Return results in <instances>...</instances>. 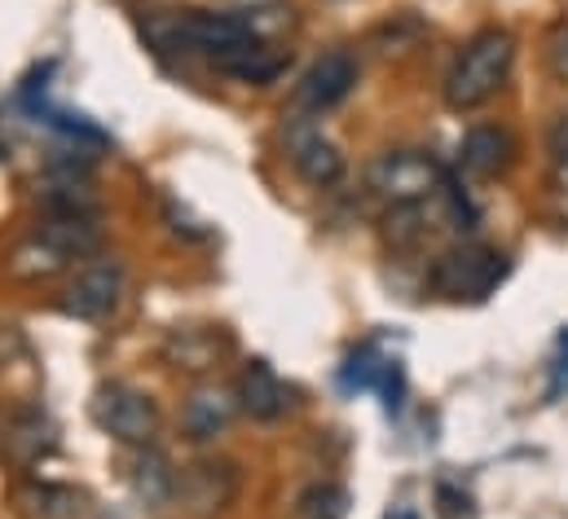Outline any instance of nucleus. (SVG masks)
<instances>
[{
    "mask_svg": "<svg viewBox=\"0 0 568 519\" xmlns=\"http://www.w3.org/2000/svg\"><path fill=\"white\" fill-rule=\"evenodd\" d=\"M547 67H551L556 80L568 84V22H560V27L551 31V40H547Z\"/></svg>",
    "mask_w": 568,
    "mask_h": 519,
    "instance_id": "4be33fe9",
    "label": "nucleus"
},
{
    "mask_svg": "<svg viewBox=\"0 0 568 519\" xmlns=\"http://www.w3.org/2000/svg\"><path fill=\"white\" fill-rule=\"evenodd\" d=\"M511 273V260L485 243H454L449 252L427 264V291L449 304H480L489 299Z\"/></svg>",
    "mask_w": 568,
    "mask_h": 519,
    "instance_id": "f03ea898",
    "label": "nucleus"
},
{
    "mask_svg": "<svg viewBox=\"0 0 568 519\" xmlns=\"http://www.w3.org/2000/svg\"><path fill=\"white\" fill-rule=\"evenodd\" d=\"M384 357H379V348H357L348 362H344V370H339V384L353 391V388H371V384H379L384 379Z\"/></svg>",
    "mask_w": 568,
    "mask_h": 519,
    "instance_id": "aec40b11",
    "label": "nucleus"
},
{
    "mask_svg": "<svg viewBox=\"0 0 568 519\" xmlns=\"http://www.w3.org/2000/svg\"><path fill=\"white\" fill-rule=\"evenodd\" d=\"M384 247L393 252V256H410V252H419L427 238V216H424V203H393L388 212H384Z\"/></svg>",
    "mask_w": 568,
    "mask_h": 519,
    "instance_id": "f3484780",
    "label": "nucleus"
},
{
    "mask_svg": "<svg viewBox=\"0 0 568 519\" xmlns=\"http://www.w3.org/2000/svg\"><path fill=\"white\" fill-rule=\"evenodd\" d=\"M124 299V264L111 256H98V260H84L75 268V277L67 282L58 308L75 322H102L120 308Z\"/></svg>",
    "mask_w": 568,
    "mask_h": 519,
    "instance_id": "423d86ee",
    "label": "nucleus"
},
{
    "mask_svg": "<svg viewBox=\"0 0 568 519\" xmlns=\"http://www.w3.org/2000/svg\"><path fill=\"white\" fill-rule=\"evenodd\" d=\"M353 89H357V58L344 53V49H335V53L317 58L304 71V80L295 84V98L291 102H295L300 115H326L339 102H348Z\"/></svg>",
    "mask_w": 568,
    "mask_h": 519,
    "instance_id": "0eeeda50",
    "label": "nucleus"
},
{
    "mask_svg": "<svg viewBox=\"0 0 568 519\" xmlns=\"http://www.w3.org/2000/svg\"><path fill=\"white\" fill-rule=\"evenodd\" d=\"M234 13L252 27V35H261V40H270V44L295 27V13H291V4H283V0H247V4H239Z\"/></svg>",
    "mask_w": 568,
    "mask_h": 519,
    "instance_id": "a211bd4d",
    "label": "nucleus"
},
{
    "mask_svg": "<svg viewBox=\"0 0 568 519\" xmlns=\"http://www.w3.org/2000/svg\"><path fill=\"white\" fill-rule=\"evenodd\" d=\"M230 353V335L221 326H181L163 344V362L176 375H207Z\"/></svg>",
    "mask_w": 568,
    "mask_h": 519,
    "instance_id": "9d476101",
    "label": "nucleus"
},
{
    "mask_svg": "<svg viewBox=\"0 0 568 519\" xmlns=\"http://www.w3.org/2000/svg\"><path fill=\"white\" fill-rule=\"evenodd\" d=\"M133 493L142 498L150 511L168 507L172 493H176V471H172V462H168L154 445L138 449V462H133Z\"/></svg>",
    "mask_w": 568,
    "mask_h": 519,
    "instance_id": "dca6fc26",
    "label": "nucleus"
},
{
    "mask_svg": "<svg viewBox=\"0 0 568 519\" xmlns=\"http://www.w3.org/2000/svg\"><path fill=\"white\" fill-rule=\"evenodd\" d=\"M516 163V136L498 124H476L458 141V167L471 181H494Z\"/></svg>",
    "mask_w": 568,
    "mask_h": 519,
    "instance_id": "9b49d317",
    "label": "nucleus"
},
{
    "mask_svg": "<svg viewBox=\"0 0 568 519\" xmlns=\"http://www.w3.org/2000/svg\"><path fill=\"white\" fill-rule=\"evenodd\" d=\"M511 62H516V35L507 27L476 31L458 49V58L445 75V106L449 111H476V106L494 102L511 75Z\"/></svg>",
    "mask_w": 568,
    "mask_h": 519,
    "instance_id": "f257e3e1",
    "label": "nucleus"
},
{
    "mask_svg": "<svg viewBox=\"0 0 568 519\" xmlns=\"http://www.w3.org/2000/svg\"><path fill=\"white\" fill-rule=\"evenodd\" d=\"M445 181H449L445 167L424 150H388L366 167L371 194H379L388 207L393 203H427L432 194H440Z\"/></svg>",
    "mask_w": 568,
    "mask_h": 519,
    "instance_id": "20e7f679",
    "label": "nucleus"
},
{
    "mask_svg": "<svg viewBox=\"0 0 568 519\" xmlns=\"http://www.w3.org/2000/svg\"><path fill=\"white\" fill-rule=\"evenodd\" d=\"M89 414L111 440L133 445V449L154 445V436H159V405L150 400V391L120 384V379H111V384H102L93 391Z\"/></svg>",
    "mask_w": 568,
    "mask_h": 519,
    "instance_id": "7ed1b4c3",
    "label": "nucleus"
},
{
    "mask_svg": "<svg viewBox=\"0 0 568 519\" xmlns=\"http://www.w3.org/2000/svg\"><path fill=\"white\" fill-rule=\"evenodd\" d=\"M53 449H58V427H53V418H49L40 405H13V409L4 414L0 454H4L18 471L40 467Z\"/></svg>",
    "mask_w": 568,
    "mask_h": 519,
    "instance_id": "6e6552de",
    "label": "nucleus"
},
{
    "mask_svg": "<svg viewBox=\"0 0 568 519\" xmlns=\"http://www.w3.org/2000/svg\"><path fill=\"white\" fill-rule=\"evenodd\" d=\"M18 511L27 519H80L84 516V493L53 485V480H27L13 493Z\"/></svg>",
    "mask_w": 568,
    "mask_h": 519,
    "instance_id": "2eb2a0df",
    "label": "nucleus"
},
{
    "mask_svg": "<svg viewBox=\"0 0 568 519\" xmlns=\"http://www.w3.org/2000/svg\"><path fill=\"white\" fill-rule=\"evenodd\" d=\"M568 396V330H560L556 353H551V379H547V400H565Z\"/></svg>",
    "mask_w": 568,
    "mask_h": 519,
    "instance_id": "412c9836",
    "label": "nucleus"
},
{
    "mask_svg": "<svg viewBox=\"0 0 568 519\" xmlns=\"http://www.w3.org/2000/svg\"><path fill=\"white\" fill-rule=\"evenodd\" d=\"M393 519H415V516H393Z\"/></svg>",
    "mask_w": 568,
    "mask_h": 519,
    "instance_id": "b1692460",
    "label": "nucleus"
},
{
    "mask_svg": "<svg viewBox=\"0 0 568 519\" xmlns=\"http://www.w3.org/2000/svg\"><path fill=\"white\" fill-rule=\"evenodd\" d=\"M239 480H243V476H239V467H234L230 458H199V462L181 467L172 502L190 519H216L221 511L234 507Z\"/></svg>",
    "mask_w": 568,
    "mask_h": 519,
    "instance_id": "39448f33",
    "label": "nucleus"
},
{
    "mask_svg": "<svg viewBox=\"0 0 568 519\" xmlns=\"http://www.w3.org/2000/svg\"><path fill=\"white\" fill-rule=\"evenodd\" d=\"M547 145H551V159L568 167V115H560L556 124H551V136H547Z\"/></svg>",
    "mask_w": 568,
    "mask_h": 519,
    "instance_id": "5701e85b",
    "label": "nucleus"
},
{
    "mask_svg": "<svg viewBox=\"0 0 568 519\" xmlns=\"http://www.w3.org/2000/svg\"><path fill=\"white\" fill-rule=\"evenodd\" d=\"M239 414V391L225 388V384H199V388L185 396V409H181V427L190 440H216Z\"/></svg>",
    "mask_w": 568,
    "mask_h": 519,
    "instance_id": "f8f14e48",
    "label": "nucleus"
},
{
    "mask_svg": "<svg viewBox=\"0 0 568 519\" xmlns=\"http://www.w3.org/2000/svg\"><path fill=\"white\" fill-rule=\"evenodd\" d=\"M239 409L243 414H252V418H261V423H274V418H283L286 409L295 405V391L286 388L283 379H278V370L270 366V362H247L243 366V375H239Z\"/></svg>",
    "mask_w": 568,
    "mask_h": 519,
    "instance_id": "ddd939ff",
    "label": "nucleus"
},
{
    "mask_svg": "<svg viewBox=\"0 0 568 519\" xmlns=\"http://www.w3.org/2000/svg\"><path fill=\"white\" fill-rule=\"evenodd\" d=\"M286 154H291V167H295L308 185H317V190H331V185L344 176V154H339V145L322 129H313L308 120H300V124L291 129Z\"/></svg>",
    "mask_w": 568,
    "mask_h": 519,
    "instance_id": "1a4fd4ad",
    "label": "nucleus"
},
{
    "mask_svg": "<svg viewBox=\"0 0 568 519\" xmlns=\"http://www.w3.org/2000/svg\"><path fill=\"white\" fill-rule=\"evenodd\" d=\"M71 264H75V256H71L58 238H49L44 230H36L31 238H22V243L9 252V273H13V277H22V282L58 277V273H67Z\"/></svg>",
    "mask_w": 568,
    "mask_h": 519,
    "instance_id": "4468645a",
    "label": "nucleus"
},
{
    "mask_svg": "<svg viewBox=\"0 0 568 519\" xmlns=\"http://www.w3.org/2000/svg\"><path fill=\"white\" fill-rule=\"evenodd\" d=\"M300 519H344L348 516V489L335 480H322L313 489L300 493Z\"/></svg>",
    "mask_w": 568,
    "mask_h": 519,
    "instance_id": "6ab92c4d",
    "label": "nucleus"
}]
</instances>
